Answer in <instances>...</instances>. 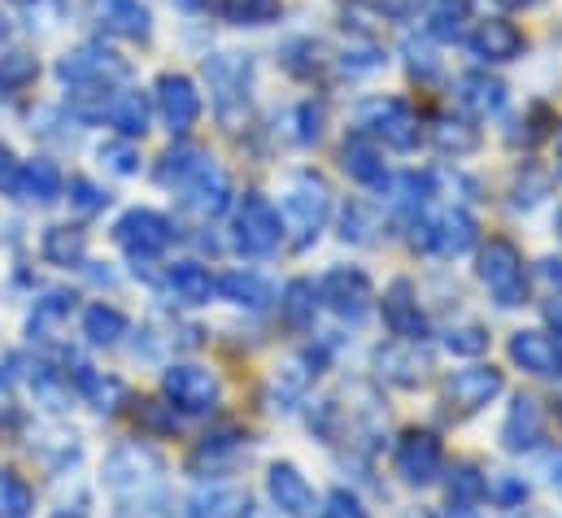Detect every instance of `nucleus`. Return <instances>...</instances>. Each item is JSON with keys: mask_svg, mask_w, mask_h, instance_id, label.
Wrapping results in <instances>:
<instances>
[{"mask_svg": "<svg viewBox=\"0 0 562 518\" xmlns=\"http://www.w3.org/2000/svg\"><path fill=\"white\" fill-rule=\"evenodd\" d=\"M550 323L559 327V336H562V301H559V305H554V309H550Z\"/></svg>", "mask_w": 562, "mask_h": 518, "instance_id": "nucleus-56", "label": "nucleus"}, {"mask_svg": "<svg viewBox=\"0 0 562 518\" xmlns=\"http://www.w3.org/2000/svg\"><path fill=\"white\" fill-rule=\"evenodd\" d=\"M541 431H546L541 405L532 396H515V405H510V414L502 423V444L510 453H524V449H537L541 444Z\"/></svg>", "mask_w": 562, "mask_h": 518, "instance_id": "nucleus-20", "label": "nucleus"}, {"mask_svg": "<svg viewBox=\"0 0 562 518\" xmlns=\"http://www.w3.org/2000/svg\"><path fill=\"white\" fill-rule=\"evenodd\" d=\"M384 323L393 336L402 340H423V309L415 301V288L406 279H397L389 292H384Z\"/></svg>", "mask_w": 562, "mask_h": 518, "instance_id": "nucleus-21", "label": "nucleus"}, {"mask_svg": "<svg viewBox=\"0 0 562 518\" xmlns=\"http://www.w3.org/2000/svg\"><path fill=\"white\" fill-rule=\"evenodd\" d=\"M9 35H13V22H9V13H4V9H0V48H4V44H9Z\"/></svg>", "mask_w": 562, "mask_h": 518, "instance_id": "nucleus-55", "label": "nucleus"}, {"mask_svg": "<svg viewBox=\"0 0 562 518\" xmlns=\"http://www.w3.org/2000/svg\"><path fill=\"white\" fill-rule=\"evenodd\" d=\"M471 22V0H423V31L431 40H458Z\"/></svg>", "mask_w": 562, "mask_h": 518, "instance_id": "nucleus-25", "label": "nucleus"}, {"mask_svg": "<svg viewBox=\"0 0 562 518\" xmlns=\"http://www.w3.org/2000/svg\"><path fill=\"white\" fill-rule=\"evenodd\" d=\"M105 119H110V127H119V135L136 139L148 131V101L140 92H114L105 105Z\"/></svg>", "mask_w": 562, "mask_h": 518, "instance_id": "nucleus-32", "label": "nucleus"}, {"mask_svg": "<svg viewBox=\"0 0 562 518\" xmlns=\"http://www.w3.org/2000/svg\"><path fill=\"white\" fill-rule=\"evenodd\" d=\"M296 123H301V127H296V139H301V144H314V139L323 135V105L305 101V105L296 110Z\"/></svg>", "mask_w": 562, "mask_h": 518, "instance_id": "nucleus-44", "label": "nucleus"}, {"mask_svg": "<svg viewBox=\"0 0 562 518\" xmlns=\"http://www.w3.org/2000/svg\"><path fill=\"white\" fill-rule=\"evenodd\" d=\"M267 488H271V502H276L288 518H310V515H314V493H310L305 475H301L292 462H276V466H271Z\"/></svg>", "mask_w": 562, "mask_h": 518, "instance_id": "nucleus-18", "label": "nucleus"}, {"mask_svg": "<svg viewBox=\"0 0 562 518\" xmlns=\"http://www.w3.org/2000/svg\"><path fill=\"white\" fill-rule=\"evenodd\" d=\"M502 388H506L502 371H493V367H471V371L449 375L445 396H449L458 409H480V405H488V401H493Z\"/></svg>", "mask_w": 562, "mask_h": 518, "instance_id": "nucleus-19", "label": "nucleus"}, {"mask_svg": "<svg viewBox=\"0 0 562 518\" xmlns=\"http://www.w3.org/2000/svg\"><path fill=\"white\" fill-rule=\"evenodd\" d=\"M70 205H75L79 214H101V210L110 205V196H105L97 183H88V179H70Z\"/></svg>", "mask_w": 562, "mask_h": 518, "instance_id": "nucleus-42", "label": "nucleus"}, {"mask_svg": "<svg viewBox=\"0 0 562 518\" xmlns=\"http://www.w3.org/2000/svg\"><path fill=\"white\" fill-rule=\"evenodd\" d=\"M467 48H471L480 61H515V57L524 53V35H519L515 22L488 18V22H480V26L467 35Z\"/></svg>", "mask_w": 562, "mask_h": 518, "instance_id": "nucleus-13", "label": "nucleus"}, {"mask_svg": "<svg viewBox=\"0 0 562 518\" xmlns=\"http://www.w3.org/2000/svg\"><path fill=\"white\" fill-rule=\"evenodd\" d=\"M510 358L528 375H562V345L546 331H515L510 336Z\"/></svg>", "mask_w": 562, "mask_h": 518, "instance_id": "nucleus-17", "label": "nucleus"}, {"mask_svg": "<svg viewBox=\"0 0 562 518\" xmlns=\"http://www.w3.org/2000/svg\"><path fill=\"white\" fill-rule=\"evenodd\" d=\"M375 13H384V18H406L411 13V0H367Z\"/></svg>", "mask_w": 562, "mask_h": 518, "instance_id": "nucleus-53", "label": "nucleus"}, {"mask_svg": "<svg viewBox=\"0 0 562 518\" xmlns=\"http://www.w3.org/2000/svg\"><path fill=\"white\" fill-rule=\"evenodd\" d=\"M318 292H314V283L310 279H292L288 283V292H283L280 301V314L288 327H296V331H305L310 323H314V309H318V301H314Z\"/></svg>", "mask_w": 562, "mask_h": 518, "instance_id": "nucleus-34", "label": "nucleus"}, {"mask_svg": "<svg viewBox=\"0 0 562 518\" xmlns=\"http://www.w3.org/2000/svg\"><path fill=\"white\" fill-rule=\"evenodd\" d=\"M22 201L31 205H48L61 196V170L48 161V157H35V161H22L18 170V188H13Z\"/></svg>", "mask_w": 562, "mask_h": 518, "instance_id": "nucleus-23", "label": "nucleus"}, {"mask_svg": "<svg viewBox=\"0 0 562 518\" xmlns=\"http://www.w3.org/2000/svg\"><path fill=\"white\" fill-rule=\"evenodd\" d=\"M559 418H562V405H559Z\"/></svg>", "mask_w": 562, "mask_h": 518, "instance_id": "nucleus-59", "label": "nucleus"}, {"mask_svg": "<svg viewBox=\"0 0 562 518\" xmlns=\"http://www.w3.org/2000/svg\"><path fill=\"white\" fill-rule=\"evenodd\" d=\"M458 105L462 110H471V114H497L502 105H506V83H497V79H488V75H467V79H458Z\"/></svg>", "mask_w": 562, "mask_h": 518, "instance_id": "nucleus-28", "label": "nucleus"}, {"mask_svg": "<svg viewBox=\"0 0 562 518\" xmlns=\"http://www.w3.org/2000/svg\"><path fill=\"white\" fill-rule=\"evenodd\" d=\"M318 296H323V305L336 309L340 318H362V314L371 309V279H367L362 270H353V266H336V270L323 274Z\"/></svg>", "mask_w": 562, "mask_h": 518, "instance_id": "nucleus-11", "label": "nucleus"}, {"mask_svg": "<svg viewBox=\"0 0 562 518\" xmlns=\"http://www.w3.org/2000/svg\"><path fill=\"white\" fill-rule=\"evenodd\" d=\"M223 18L232 26H267L280 18V0H223Z\"/></svg>", "mask_w": 562, "mask_h": 518, "instance_id": "nucleus-36", "label": "nucleus"}, {"mask_svg": "<svg viewBox=\"0 0 562 518\" xmlns=\"http://www.w3.org/2000/svg\"><path fill=\"white\" fill-rule=\"evenodd\" d=\"M13 414V392H9V384H0V423Z\"/></svg>", "mask_w": 562, "mask_h": 518, "instance_id": "nucleus-54", "label": "nucleus"}, {"mask_svg": "<svg viewBox=\"0 0 562 518\" xmlns=\"http://www.w3.org/2000/svg\"><path fill=\"white\" fill-rule=\"evenodd\" d=\"M488 497L502 502V506H519L528 497V488L519 480H510V475H497V480H488Z\"/></svg>", "mask_w": 562, "mask_h": 518, "instance_id": "nucleus-46", "label": "nucleus"}, {"mask_svg": "<svg viewBox=\"0 0 562 518\" xmlns=\"http://www.w3.org/2000/svg\"><path fill=\"white\" fill-rule=\"evenodd\" d=\"M537 279H541V288L554 296V292H562V261L546 258L541 266H537Z\"/></svg>", "mask_w": 562, "mask_h": 518, "instance_id": "nucleus-52", "label": "nucleus"}, {"mask_svg": "<svg viewBox=\"0 0 562 518\" xmlns=\"http://www.w3.org/2000/svg\"><path fill=\"white\" fill-rule=\"evenodd\" d=\"M75 388L83 392V396H88V405H92V409H101V414L119 409V401L127 396L123 380H114V375H105V371H97V367H79V371H75Z\"/></svg>", "mask_w": 562, "mask_h": 518, "instance_id": "nucleus-31", "label": "nucleus"}, {"mask_svg": "<svg viewBox=\"0 0 562 518\" xmlns=\"http://www.w3.org/2000/svg\"><path fill=\"white\" fill-rule=\"evenodd\" d=\"M415 240L423 249L440 254V258H458V254H467L475 245V218L467 210H449L440 218H423Z\"/></svg>", "mask_w": 562, "mask_h": 518, "instance_id": "nucleus-12", "label": "nucleus"}, {"mask_svg": "<svg viewBox=\"0 0 562 518\" xmlns=\"http://www.w3.org/2000/svg\"><path fill=\"white\" fill-rule=\"evenodd\" d=\"M31 388L40 392L44 401H48V409H66V396H61V384L44 371V375H31Z\"/></svg>", "mask_w": 562, "mask_h": 518, "instance_id": "nucleus-50", "label": "nucleus"}, {"mask_svg": "<svg viewBox=\"0 0 562 518\" xmlns=\"http://www.w3.org/2000/svg\"><path fill=\"white\" fill-rule=\"evenodd\" d=\"M318 518H367V510H362L358 497H349V493H331V497L323 502Z\"/></svg>", "mask_w": 562, "mask_h": 518, "instance_id": "nucleus-45", "label": "nucleus"}, {"mask_svg": "<svg viewBox=\"0 0 562 518\" xmlns=\"http://www.w3.org/2000/svg\"><path fill=\"white\" fill-rule=\"evenodd\" d=\"M53 518H83V515H75V510H61V515H53Z\"/></svg>", "mask_w": 562, "mask_h": 518, "instance_id": "nucleus-58", "label": "nucleus"}, {"mask_svg": "<svg viewBox=\"0 0 562 518\" xmlns=\"http://www.w3.org/2000/svg\"><path fill=\"white\" fill-rule=\"evenodd\" d=\"M218 292L232 301V305H245V309H267L276 296H271V288L258 279V274H245V270H236V274H227V279H218Z\"/></svg>", "mask_w": 562, "mask_h": 518, "instance_id": "nucleus-33", "label": "nucleus"}, {"mask_svg": "<svg viewBox=\"0 0 562 518\" xmlns=\"http://www.w3.org/2000/svg\"><path fill=\"white\" fill-rule=\"evenodd\" d=\"M40 254L48 266H61V270H75L88 258V240L79 227H48L44 240H40Z\"/></svg>", "mask_w": 562, "mask_h": 518, "instance_id": "nucleus-27", "label": "nucleus"}, {"mask_svg": "<svg viewBox=\"0 0 562 518\" xmlns=\"http://www.w3.org/2000/svg\"><path fill=\"white\" fill-rule=\"evenodd\" d=\"M175 4H179V9H201L205 0H175Z\"/></svg>", "mask_w": 562, "mask_h": 518, "instance_id": "nucleus-57", "label": "nucleus"}, {"mask_svg": "<svg viewBox=\"0 0 562 518\" xmlns=\"http://www.w3.org/2000/svg\"><path fill=\"white\" fill-rule=\"evenodd\" d=\"M283 245V218L267 196H245L236 210V249L245 258H271Z\"/></svg>", "mask_w": 562, "mask_h": 518, "instance_id": "nucleus-4", "label": "nucleus"}, {"mask_svg": "<svg viewBox=\"0 0 562 518\" xmlns=\"http://www.w3.org/2000/svg\"><path fill=\"white\" fill-rule=\"evenodd\" d=\"M327 214H331V192H327V183H323L318 174H310V170L296 174V179L288 183V192H283V218L292 223L296 240L310 245V240L323 232Z\"/></svg>", "mask_w": 562, "mask_h": 518, "instance_id": "nucleus-3", "label": "nucleus"}, {"mask_svg": "<svg viewBox=\"0 0 562 518\" xmlns=\"http://www.w3.org/2000/svg\"><path fill=\"white\" fill-rule=\"evenodd\" d=\"M105 484L119 493V497H140L153 493L161 484V458L144 444H119L110 458H105Z\"/></svg>", "mask_w": 562, "mask_h": 518, "instance_id": "nucleus-5", "label": "nucleus"}, {"mask_svg": "<svg viewBox=\"0 0 562 518\" xmlns=\"http://www.w3.org/2000/svg\"><path fill=\"white\" fill-rule=\"evenodd\" d=\"M488 497V480L475 466H453L449 471V502L453 506H475Z\"/></svg>", "mask_w": 562, "mask_h": 518, "instance_id": "nucleus-38", "label": "nucleus"}, {"mask_svg": "<svg viewBox=\"0 0 562 518\" xmlns=\"http://www.w3.org/2000/svg\"><path fill=\"white\" fill-rule=\"evenodd\" d=\"M101 166L110 170V174H119V179H132V174H140V148L123 135V139H105L101 144Z\"/></svg>", "mask_w": 562, "mask_h": 518, "instance_id": "nucleus-37", "label": "nucleus"}, {"mask_svg": "<svg viewBox=\"0 0 562 518\" xmlns=\"http://www.w3.org/2000/svg\"><path fill=\"white\" fill-rule=\"evenodd\" d=\"M445 349H449V353H458V358H475V353H484V349H488V336H484L480 327H458V331H449V336H445Z\"/></svg>", "mask_w": 562, "mask_h": 518, "instance_id": "nucleus-43", "label": "nucleus"}, {"mask_svg": "<svg viewBox=\"0 0 562 518\" xmlns=\"http://www.w3.org/2000/svg\"><path fill=\"white\" fill-rule=\"evenodd\" d=\"M205 79H210V92H214L218 114L232 119L236 105H249L254 61L245 53H214V57H205Z\"/></svg>", "mask_w": 562, "mask_h": 518, "instance_id": "nucleus-8", "label": "nucleus"}, {"mask_svg": "<svg viewBox=\"0 0 562 518\" xmlns=\"http://www.w3.org/2000/svg\"><path fill=\"white\" fill-rule=\"evenodd\" d=\"M179 192H183V210H192V214H201V218L223 214L227 201H232V183H227V174H223L214 161H210L201 174H192Z\"/></svg>", "mask_w": 562, "mask_h": 518, "instance_id": "nucleus-16", "label": "nucleus"}, {"mask_svg": "<svg viewBox=\"0 0 562 518\" xmlns=\"http://www.w3.org/2000/svg\"><path fill=\"white\" fill-rule=\"evenodd\" d=\"M345 170L358 179V183H371V188H384L389 174H384V161H380V148L367 139V135H353L345 139V153H340Z\"/></svg>", "mask_w": 562, "mask_h": 518, "instance_id": "nucleus-26", "label": "nucleus"}, {"mask_svg": "<svg viewBox=\"0 0 562 518\" xmlns=\"http://www.w3.org/2000/svg\"><path fill=\"white\" fill-rule=\"evenodd\" d=\"M402 53L411 57V70H415V75H436V70H440V61L431 57V48H427V44H419L415 35L402 44Z\"/></svg>", "mask_w": 562, "mask_h": 518, "instance_id": "nucleus-47", "label": "nucleus"}, {"mask_svg": "<svg viewBox=\"0 0 562 518\" xmlns=\"http://www.w3.org/2000/svg\"><path fill=\"white\" fill-rule=\"evenodd\" d=\"M440 462H445L440 440L427 436V431H411V436L402 440V449H397V475H402L406 484H431V480L440 475Z\"/></svg>", "mask_w": 562, "mask_h": 518, "instance_id": "nucleus-14", "label": "nucleus"}, {"mask_svg": "<svg viewBox=\"0 0 562 518\" xmlns=\"http://www.w3.org/2000/svg\"><path fill=\"white\" fill-rule=\"evenodd\" d=\"M92 18L123 40H148L153 35V13L144 0H92Z\"/></svg>", "mask_w": 562, "mask_h": 518, "instance_id": "nucleus-15", "label": "nucleus"}, {"mask_svg": "<svg viewBox=\"0 0 562 518\" xmlns=\"http://www.w3.org/2000/svg\"><path fill=\"white\" fill-rule=\"evenodd\" d=\"M345 240H371V218H367V210L362 205H349V214H345Z\"/></svg>", "mask_w": 562, "mask_h": 518, "instance_id": "nucleus-49", "label": "nucleus"}, {"mask_svg": "<svg viewBox=\"0 0 562 518\" xmlns=\"http://www.w3.org/2000/svg\"><path fill=\"white\" fill-rule=\"evenodd\" d=\"M35 510V493L22 475L0 471V518H31Z\"/></svg>", "mask_w": 562, "mask_h": 518, "instance_id": "nucleus-35", "label": "nucleus"}, {"mask_svg": "<svg viewBox=\"0 0 562 518\" xmlns=\"http://www.w3.org/2000/svg\"><path fill=\"white\" fill-rule=\"evenodd\" d=\"M358 127L367 131V135H375V139H384L397 153H411L419 144V119L397 97H371V101H362L358 105Z\"/></svg>", "mask_w": 562, "mask_h": 518, "instance_id": "nucleus-2", "label": "nucleus"}, {"mask_svg": "<svg viewBox=\"0 0 562 518\" xmlns=\"http://www.w3.org/2000/svg\"><path fill=\"white\" fill-rule=\"evenodd\" d=\"M166 288H170L175 301H183V305H205V301L218 292L214 274H210L205 266H196V261H175V266L166 270Z\"/></svg>", "mask_w": 562, "mask_h": 518, "instance_id": "nucleus-24", "label": "nucleus"}, {"mask_svg": "<svg viewBox=\"0 0 562 518\" xmlns=\"http://www.w3.org/2000/svg\"><path fill=\"white\" fill-rule=\"evenodd\" d=\"M153 101H157V114L170 135H188L201 119V92L188 75H161L153 83Z\"/></svg>", "mask_w": 562, "mask_h": 518, "instance_id": "nucleus-9", "label": "nucleus"}, {"mask_svg": "<svg viewBox=\"0 0 562 518\" xmlns=\"http://www.w3.org/2000/svg\"><path fill=\"white\" fill-rule=\"evenodd\" d=\"M480 144V135L467 127V123H440L436 127V148L440 153H471Z\"/></svg>", "mask_w": 562, "mask_h": 518, "instance_id": "nucleus-41", "label": "nucleus"}, {"mask_svg": "<svg viewBox=\"0 0 562 518\" xmlns=\"http://www.w3.org/2000/svg\"><path fill=\"white\" fill-rule=\"evenodd\" d=\"M175 240L170 218H161L157 210H127L114 223V245L132 261H153L166 254V245Z\"/></svg>", "mask_w": 562, "mask_h": 518, "instance_id": "nucleus-6", "label": "nucleus"}, {"mask_svg": "<svg viewBox=\"0 0 562 518\" xmlns=\"http://www.w3.org/2000/svg\"><path fill=\"white\" fill-rule=\"evenodd\" d=\"M18 170H22V161L13 157V148H9V144H0V188H4V192H13V188H18Z\"/></svg>", "mask_w": 562, "mask_h": 518, "instance_id": "nucleus-51", "label": "nucleus"}, {"mask_svg": "<svg viewBox=\"0 0 562 518\" xmlns=\"http://www.w3.org/2000/svg\"><path fill=\"white\" fill-rule=\"evenodd\" d=\"M35 57L31 53H4L0 57V92H18V88H26L31 79H35Z\"/></svg>", "mask_w": 562, "mask_h": 518, "instance_id": "nucleus-40", "label": "nucleus"}, {"mask_svg": "<svg viewBox=\"0 0 562 518\" xmlns=\"http://www.w3.org/2000/svg\"><path fill=\"white\" fill-rule=\"evenodd\" d=\"M480 279H484V288L493 292V301L497 305H524V258H519V249L510 245V240H488L484 245V254H480Z\"/></svg>", "mask_w": 562, "mask_h": 518, "instance_id": "nucleus-7", "label": "nucleus"}, {"mask_svg": "<svg viewBox=\"0 0 562 518\" xmlns=\"http://www.w3.org/2000/svg\"><path fill=\"white\" fill-rule=\"evenodd\" d=\"M205 166H210V157H205L201 148H192V144H179V148H170V153L157 161V183L179 192V188H183L192 174H201Z\"/></svg>", "mask_w": 562, "mask_h": 518, "instance_id": "nucleus-30", "label": "nucleus"}, {"mask_svg": "<svg viewBox=\"0 0 562 518\" xmlns=\"http://www.w3.org/2000/svg\"><path fill=\"white\" fill-rule=\"evenodd\" d=\"M127 75H132V66H127L119 53L101 48V44H83V48L66 53V57L57 61V79L70 88L75 101H83V97L110 101V97H114V83H123Z\"/></svg>", "mask_w": 562, "mask_h": 518, "instance_id": "nucleus-1", "label": "nucleus"}, {"mask_svg": "<svg viewBox=\"0 0 562 518\" xmlns=\"http://www.w3.org/2000/svg\"><path fill=\"white\" fill-rule=\"evenodd\" d=\"M161 392H166V401H170L175 409H183V414H205V409H214V401H218V380H214L205 367L179 362V367H170V371L161 375Z\"/></svg>", "mask_w": 562, "mask_h": 518, "instance_id": "nucleus-10", "label": "nucleus"}, {"mask_svg": "<svg viewBox=\"0 0 562 518\" xmlns=\"http://www.w3.org/2000/svg\"><path fill=\"white\" fill-rule=\"evenodd\" d=\"M83 336H88L97 349H114V345L127 336L123 309H114V305H105V301H92V305L83 309Z\"/></svg>", "mask_w": 562, "mask_h": 518, "instance_id": "nucleus-29", "label": "nucleus"}, {"mask_svg": "<svg viewBox=\"0 0 562 518\" xmlns=\"http://www.w3.org/2000/svg\"><path fill=\"white\" fill-rule=\"evenodd\" d=\"M427 353H423L419 340H402V345H393V349H384L380 353V371L393 380V384H402V388H415L427 380Z\"/></svg>", "mask_w": 562, "mask_h": 518, "instance_id": "nucleus-22", "label": "nucleus"}, {"mask_svg": "<svg viewBox=\"0 0 562 518\" xmlns=\"http://www.w3.org/2000/svg\"><path fill=\"white\" fill-rule=\"evenodd\" d=\"M170 405H157V401H148V405H140V423L148 427V431H175L179 427V418L175 414H166Z\"/></svg>", "mask_w": 562, "mask_h": 518, "instance_id": "nucleus-48", "label": "nucleus"}, {"mask_svg": "<svg viewBox=\"0 0 562 518\" xmlns=\"http://www.w3.org/2000/svg\"><path fill=\"white\" fill-rule=\"evenodd\" d=\"M70 305H75V296H66V292L44 296V301L35 305V314H31V340H48V331L70 314Z\"/></svg>", "mask_w": 562, "mask_h": 518, "instance_id": "nucleus-39", "label": "nucleus"}]
</instances>
